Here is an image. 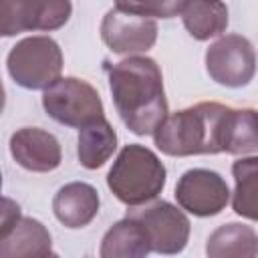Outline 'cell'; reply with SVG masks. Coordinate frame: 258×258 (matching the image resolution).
Here are the masks:
<instances>
[{"label":"cell","instance_id":"obj_1","mask_svg":"<svg viewBox=\"0 0 258 258\" xmlns=\"http://www.w3.org/2000/svg\"><path fill=\"white\" fill-rule=\"evenodd\" d=\"M109 89L125 127L135 135H153L167 115L159 64L149 56L123 58L109 69Z\"/></svg>","mask_w":258,"mask_h":258},{"label":"cell","instance_id":"obj_2","mask_svg":"<svg viewBox=\"0 0 258 258\" xmlns=\"http://www.w3.org/2000/svg\"><path fill=\"white\" fill-rule=\"evenodd\" d=\"M232 113L234 109L222 103H198L165 115L153 131V141L161 153L171 157L226 153Z\"/></svg>","mask_w":258,"mask_h":258},{"label":"cell","instance_id":"obj_3","mask_svg":"<svg viewBox=\"0 0 258 258\" xmlns=\"http://www.w3.org/2000/svg\"><path fill=\"white\" fill-rule=\"evenodd\" d=\"M165 165L151 149L129 143L113 161L107 173V185L121 204L133 208L155 200L165 187Z\"/></svg>","mask_w":258,"mask_h":258},{"label":"cell","instance_id":"obj_4","mask_svg":"<svg viewBox=\"0 0 258 258\" xmlns=\"http://www.w3.org/2000/svg\"><path fill=\"white\" fill-rule=\"evenodd\" d=\"M6 67L22 89L44 91L62 73V50L50 36H28L10 48Z\"/></svg>","mask_w":258,"mask_h":258},{"label":"cell","instance_id":"obj_5","mask_svg":"<svg viewBox=\"0 0 258 258\" xmlns=\"http://www.w3.org/2000/svg\"><path fill=\"white\" fill-rule=\"evenodd\" d=\"M42 107L50 119L67 127H85L105 117L97 89L77 77H58L42 93Z\"/></svg>","mask_w":258,"mask_h":258},{"label":"cell","instance_id":"obj_6","mask_svg":"<svg viewBox=\"0 0 258 258\" xmlns=\"http://www.w3.org/2000/svg\"><path fill=\"white\" fill-rule=\"evenodd\" d=\"M127 216L139 220L149 236L151 252L179 254L189 238V220L173 204L165 200H151L127 210Z\"/></svg>","mask_w":258,"mask_h":258},{"label":"cell","instance_id":"obj_7","mask_svg":"<svg viewBox=\"0 0 258 258\" xmlns=\"http://www.w3.org/2000/svg\"><path fill=\"white\" fill-rule=\"evenodd\" d=\"M71 0H0V36L56 30L71 18Z\"/></svg>","mask_w":258,"mask_h":258},{"label":"cell","instance_id":"obj_8","mask_svg":"<svg viewBox=\"0 0 258 258\" xmlns=\"http://www.w3.org/2000/svg\"><path fill=\"white\" fill-rule=\"evenodd\" d=\"M206 71L212 81L224 87H244L254 79L256 52L242 34H226L206 50Z\"/></svg>","mask_w":258,"mask_h":258},{"label":"cell","instance_id":"obj_9","mask_svg":"<svg viewBox=\"0 0 258 258\" xmlns=\"http://www.w3.org/2000/svg\"><path fill=\"white\" fill-rule=\"evenodd\" d=\"M175 200L181 210L198 216L210 218L220 214L230 202V189L226 179L212 169H187L175 185Z\"/></svg>","mask_w":258,"mask_h":258},{"label":"cell","instance_id":"obj_10","mask_svg":"<svg viewBox=\"0 0 258 258\" xmlns=\"http://www.w3.org/2000/svg\"><path fill=\"white\" fill-rule=\"evenodd\" d=\"M101 38L117 54L147 52L157 40V24L153 18L111 8L103 16Z\"/></svg>","mask_w":258,"mask_h":258},{"label":"cell","instance_id":"obj_11","mask_svg":"<svg viewBox=\"0 0 258 258\" xmlns=\"http://www.w3.org/2000/svg\"><path fill=\"white\" fill-rule=\"evenodd\" d=\"M10 153L14 161L36 173L52 171L62 161L58 139L40 127H22L10 137Z\"/></svg>","mask_w":258,"mask_h":258},{"label":"cell","instance_id":"obj_12","mask_svg":"<svg viewBox=\"0 0 258 258\" xmlns=\"http://www.w3.org/2000/svg\"><path fill=\"white\" fill-rule=\"evenodd\" d=\"M48 254H54L50 232L34 218L20 216L0 234V258H30Z\"/></svg>","mask_w":258,"mask_h":258},{"label":"cell","instance_id":"obj_13","mask_svg":"<svg viewBox=\"0 0 258 258\" xmlns=\"http://www.w3.org/2000/svg\"><path fill=\"white\" fill-rule=\"evenodd\" d=\"M99 191L85 181H71L62 185L52 200L56 220L67 228H85L99 214Z\"/></svg>","mask_w":258,"mask_h":258},{"label":"cell","instance_id":"obj_14","mask_svg":"<svg viewBox=\"0 0 258 258\" xmlns=\"http://www.w3.org/2000/svg\"><path fill=\"white\" fill-rule=\"evenodd\" d=\"M151 252L149 236L143 224L131 216H125L113 224L101 240V258H143Z\"/></svg>","mask_w":258,"mask_h":258},{"label":"cell","instance_id":"obj_15","mask_svg":"<svg viewBox=\"0 0 258 258\" xmlns=\"http://www.w3.org/2000/svg\"><path fill=\"white\" fill-rule=\"evenodd\" d=\"M179 14L196 40H210L228 26V6L222 0H187Z\"/></svg>","mask_w":258,"mask_h":258},{"label":"cell","instance_id":"obj_16","mask_svg":"<svg viewBox=\"0 0 258 258\" xmlns=\"http://www.w3.org/2000/svg\"><path fill=\"white\" fill-rule=\"evenodd\" d=\"M206 254L210 258H256L258 236L252 226L238 222L224 224L210 234Z\"/></svg>","mask_w":258,"mask_h":258},{"label":"cell","instance_id":"obj_17","mask_svg":"<svg viewBox=\"0 0 258 258\" xmlns=\"http://www.w3.org/2000/svg\"><path fill=\"white\" fill-rule=\"evenodd\" d=\"M115 149H117V133L105 117L81 127L77 139V157L83 167L97 169L105 165V161H109Z\"/></svg>","mask_w":258,"mask_h":258},{"label":"cell","instance_id":"obj_18","mask_svg":"<svg viewBox=\"0 0 258 258\" xmlns=\"http://www.w3.org/2000/svg\"><path fill=\"white\" fill-rule=\"evenodd\" d=\"M232 173H234V181H236V189L232 196V208L238 216L248 218V220H256V191H258V157L256 155H248L242 157L238 161H234L232 165Z\"/></svg>","mask_w":258,"mask_h":258},{"label":"cell","instance_id":"obj_19","mask_svg":"<svg viewBox=\"0 0 258 258\" xmlns=\"http://www.w3.org/2000/svg\"><path fill=\"white\" fill-rule=\"evenodd\" d=\"M256 149H258L256 111L254 109H234L226 153H230V155H254Z\"/></svg>","mask_w":258,"mask_h":258},{"label":"cell","instance_id":"obj_20","mask_svg":"<svg viewBox=\"0 0 258 258\" xmlns=\"http://www.w3.org/2000/svg\"><path fill=\"white\" fill-rule=\"evenodd\" d=\"M185 2L187 0H115V8L145 18H173Z\"/></svg>","mask_w":258,"mask_h":258},{"label":"cell","instance_id":"obj_21","mask_svg":"<svg viewBox=\"0 0 258 258\" xmlns=\"http://www.w3.org/2000/svg\"><path fill=\"white\" fill-rule=\"evenodd\" d=\"M22 214H20V206L10 200V198H2L0 196V234L14 222L18 220Z\"/></svg>","mask_w":258,"mask_h":258},{"label":"cell","instance_id":"obj_22","mask_svg":"<svg viewBox=\"0 0 258 258\" xmlns=\"http://www.w3.org/2000/svg\"><path fill=\"white\" fill-rule=\"evenodd\" d=\"M4 105H6V91H4V85H2V79H0V115L4 111Z\"/></svg>","mask_w":258,"mask_h":258},{"label":"cell","instance_id":"obj_23","mask_svg":"<svg viewBox=\"0 0 258 258\" xmlns=\"http://www.w3.org/2000/svg\"><path fill=\"white\" fill-rule=\"evenodd\" d=\"M0 191H2V173H0Z\"/></svg>","mask_w":258,"mask_h":258}]
</instances>
